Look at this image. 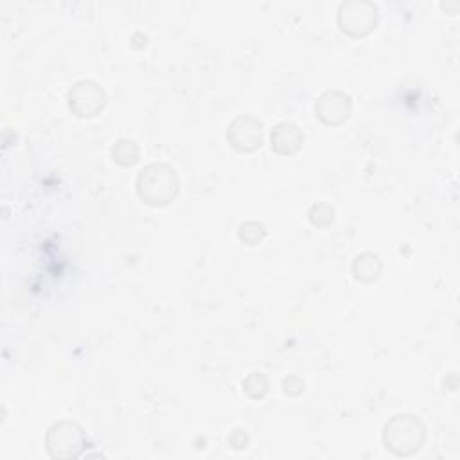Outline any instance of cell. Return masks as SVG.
<instances>
[{
	"mask_svg": "<svg viewBox=\"0 0 460 460\" xmlns=\"http://www.w3.org/2000/svg\"><path fill=\"white\" fill-rule=\"evenodd\" d=\"M180 189L176 171L166 164H150L139 173L137 191L141 199L155 207L171 204Z\"/></svg>",
	"mask_w": 460,
	"mask_h": 460,
	"instance_id": "obj_1",
	"label": "cell"
},
{
	"mask_svg": "<svg viewBox=\"0 0 460 460\" xmlns=\"http://www.w3.org/2000/svg\"><path fill=\"white\" fill-rule=\"evenodd\" d=\"M386 449L398 456H409L421 449L425 442V426L414 416L392 417L383 432Z\"/></svg>",
	"mask_w": 460,
	"mask_h": 460,
	"instance_id": "obj_2",
	"label": "cell"
},
{
	"mask_svg": "<svg viewBox=\"0 0 460 460\" xmlns=\"http://www.w3.org/2000/svg\"><path fill=\"white\" fill-rule=\"evenodd\" d=\"M45 442L54 458H73L82 453L87 439L80 425L73 421H61L51 426Z\"/></svg>",
	"mask_w": 460,
	"mask_h": 460,
	"instance_id": "obj_3",
	"label": "cell"
},
{
	"mask_svg": "<svg viewBox=\"0 0 460 460\" xmlns=\"http://www.w3.org/2000/svg\"><path fill=\"white\" fill-rule=\"evenodd\" d=\"M378 22V10L370 3L353 0L340 6L339 24L351 36H365L374 29Z\"/></svg>",
	"mask_w": 460,
	"mask_h": 460,
	"instance_id": "obj_4",
	"label": "cell"
},
{
	"mask_svg": "<svg viewBox=\"0 0 460 460\" xmlns=\"http://www.w3.org/2000/svg\"><path fill=\"white\" fill-rule=\"evenodd\" d=\"M106 103L105 90L92 80H83L69 92V106L80 117L97 115Z\"/></svg>",
	"mask_w": 460,
	"mask_h": 460,
	"instance_id": "obj_5",
	"label": "cell"
},
{
	"mask_svg": "<svg viewBox=\"0 0 460 460\" xmlns=\"http://www.w3.org/2000/svg\"><path fill=\"white\" fill-rule=\"evenodd\" d=\"M227 137L236 150L253 152L262 144V124L253 117L241 115L229 126Z\"/></svg>",
	"mask_w": 460,
	"mask_h": 460,
	"instance_id": "obj_6",
	"label": "cell"
},
{
	"mask_svg": "<svg viewBox=\"0 0 460 460\" xmlns=\"http://www.w3.org/2000/svg\"><path fill=\"white\" fill-rule=\"evenodd\" d=\"M351 97L340 90L324 92L316 105L315 112L325 124H340L351 115Z\"/></svg>",
	"mask_w": 460,
	"mask_h": 460,
	"instance_id": "obj_7",
	"label": "cell"
},
{
	"mask_svg": "<svg viewBox=\"0 0 460 460\" xmlns=\"http://www.w3.org/2000/svg\"><path fill=\"white\" fill-rule=\"evenodd\" d=\"M304 144V134L293 122H281L272 131V150L281 155L297 153Z\"/></svg>",
	"mask_w": 460,
	"mask_h": 460,
	"instance_id": "obj_8",
	"label": "cell"
},
{
	"mask_svg": "<svg viewBox=\"0 0 460 460\" xmlns=\"http://www.w3.org/2000/svg\"><path fill=\"white\" fill-rule=\"evenodd\" d=\"M381 269H383L381 259L372 252L360 253L353 262V274L362 283L376 281L381 274Z\"/></svg>",
	"mask_w": 460,
	"mask_h": 460,
	"instance_id": "obj_9",
	"label": "cell"
},
{
	"mask_svg": "<svg viewBox=\"0 0 460 460\" xmlns=\"http://www.w3.org/2000/svg\"><path fill=\"white\" fill-rule=\"evenodd\" d=\"M112 159L121 166H134L139 160V146L129 139H121L112 148Z\"/></svg>",
	"mask_w": 460,
	"mask_h": 460,
	"instance_id": "obj_10",
	"label": "cell"
},
{
	"mask_svg": "<svg viewBox=\"0 0 460 460\" xmlns=\"http://www.w3.org/2000/svg\"><path fill=\"white\" fill-rule=\"evenodd\" d=\"M243 390L248 394L250 398L253 400H259L265 396V394L269 392V379L265 374L261 372H253L250 374L245 381H243Z\"/></svg>",
	"mask_w": 460,
	"mask_h": 460,
	"instance_id": "obj_11",
	"label": "cell"
},
{
	"mask_svg": "<svg viewBox=\"0 0 460 460\" xmlns=\"http://www.w3.org/2000/svg\"><path fill=\"white\" fill-rule=\"evenodd\" d=\"M309 220L316 227H327L331 225L335 220V209L327 204H316L309 211Z\"/></svg>",
	"mask_w": 460,
	"mask_h": 460,
	"instance_id": "obj_12",
	"label": "cell"
},
{
	"mask_svg": "<svg viewBox=\"0 0 460 460\" xmlns=\"http://www.w3.org/2000/svg\"><path fill=\"white\" fill-rule=\"evenodd\" d=\"M262 238H265V227H262L261 223L248 222V223H243V225L239 227V239L245 241V243L250 245V246L261 243Z\"/></svg>",
	"mask_w": 460,
	"mask_h": 460,
	"instance_id": "obj_13",
	"label": "cell"
}]
</instances>
